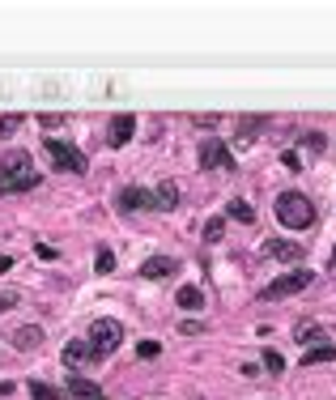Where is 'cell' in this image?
<instances>
[{"label": "cell", "mask_w": 336, "mask_h": 400, "mask_svg": "<svg viewBox=\"0 0 336 400\" xmlns=\"http://www.w3.org/2000/svg\"><path fill=\"white\" fill-rule=\"evenodd\" d=\"M47 153H51L55 170H73V175H81V170H85L81 149H77V145H69V141H47Z\"/></svg>", "instance_id": "cell-5"}, {"label": "cell", "mask_w": 336, "mask_h": 400, "mask_svg": "<svg viewBox=\"0 0 336 400\" xmlns=\"http://www.w3.org/2000/svg\"><path fill=\"white\" fill-rule=\"evenodd\" d=\"M0 396H13V383L5 379V383H0Z\"/></svg>", "instance_id": "cell-30"}, {"label": "cell", "mask_w": 336, "mask_h": 400, "mask_svg": "<svg viewBox=\"0 0 336 400\" xmlns=\"http://www.w3.org/2000/svg\"><path fill=\"white\" fill-rule=\"evenodd\" d=\"M179 205V188L175 184H158L153 192H149V209H162V213H171Z\"/></svg>", "instance_id": "cell-9"}, {"label": "cell", "mask_w": 336, "mask_h": 400, "mask_svg": "<svg viewBox=\"0 0 336 400\" xmlns=\"http://www.w3.org/2000/svg\"><path fill=\"white\" fill-rule=\"evenodd\" d=\"M30 396H34V400H64V392H55V387L43 383V379H30Z\"/></svg>", "instance_id": "cell-19"}, {"label": "cell", "mask_w": 336, "mask_h": 400, "mask_svg": "<svg viewBox=\"0 0 336 400\" xmlns=\"http://www.w3.org/2000/svg\"><path fill=\"white\" fill-rule=\"evenodd\" d=\"M13 345H18V350H38V345H43V328H38V324H22V328L13 332Z\"/></svg>", "instance_id": "cell-13"}, {"label": "cell", "mask_w": 336, "mask_h": 400, "mask_svg": "<svg viewBox=\"0 0 336 400\" xmlns=\"http://www.w3.org/2000/svg\"><path fill=\"white\" fill-rule=\"evenodd\" d=\"M264 371H268V375H281V371H286V358L276 354V350H268V354H264Z\"/></svg>", "instance_id": "cell-22"}, {"label": "cell", "mask_w": 336, "mask_h": 400, "mask_svg": "<svg viewBox=\"0 0 336 400\" xmlns=\"http://www.w3.org/2000/svg\"><path fill=\"white\" fill-rule=\"evenodd\" d=\"M332 273H336V251H332Z\"/></svg>", "instance_id": "cell-31"}, {"label": "cell", "mask_w": 336, "mask_h": 400, "mask_svg": "<svg viewBox=\"0 0 336 400\" xmlns=\"http://www.w3.org/2000/svg\"><path fill=\"white\" fill-rule=\"evenodd\" d=\"M179 332H183V336H196V332H204V324L192 315V319H183V324H179Z\"/></svg>", "instance_id": "cell-27"}, {"label": "cell", "mask_w": 336, "mask_h": 400, "mask_svg": "<svg viewBox=\"0 0 336 400\" xmlns=\"http://www.w3.org/2000/svg\"><path fill=\"white\" fill-rule=\"evenodd\" d=\"M281 158H286V166H290V170H298V166H302V158H298L294 149H290V153H281Z\"/></svg>", "instance_id": "cell-29"}, {"label": "cell", "mask_w": 336, "mask_h": 400, "mask_svg": "<svg viewBox=\"0 0 336 400\" xmlns=\"http://www.w3.org/2000/svg\"><path fill=\"white\" fill-rule=\"evenodd\" d=\"M64 396H77V400H102V387L94 379H81V375H69V387Z\"/></svg>", "instance_id": "cell-10"}, {"label": "cell", "mask_w": 336, "mask_h": 400, "mask_svg": "<svg viewBox=\"0 0 336 400\" xmlns=\"http://www.w3.org/2000/svg\"><path fill=\"white\" fill-rule=\"evenodd\" d=\"M255 124H264V120H243L239 124V141H251L255 137Z\"/></svg>", "instance_id": "cell-26"}, {"label": "cell", "mask_w": 336, "mask_h": 400, "mask_svg": "<svg viewBox=\"0 0 336 400\" xmlns=\"http://www.w3.org/2000/svg\"><path fill=\"white\" fill-rule=\"evenodd\" d=\"M311 281H315V273H307V268H294V273H286V277H276L272 285H264V303H281V298H290V294H302V290H311Z\"/></svg>", "instance_id": "cell-3"}, {"label": "cell", "mask_w": 336, "mask_h": 400, "mask_svg": "<svg viewBox=\"0 0 336 400\" xmlns=\"http://www.w3.org/2000/svg\"><path fill=\"white\" fill-rule=\"evenodd\" d=\"M175 268H179V260H171V256H153V260L141 264V277H145V281H162V277H171Z\"/></svg>", "instance_id": "cell-8"}, {"label": "cell", "mask_w": 336, "mask_h": 400, "mask_svg": "<svg viewBox=\"0 0 336 400\" xmlns=\"http://www.w3.org/2000/svg\"><path fill=\"white\" fill-rule=\"evenodd\" d=\"M221 235H226V221H221V217H209V226H204V243H217Z\"/></svg>", "instance_id": "cell-21"}, {"label": "cell", "mask_w": 336, "mask_h": 400, "mask_svg": "<svg viewBox=\"0 0 336 400\" xmlns=\"http://www.w3.org/2000/svg\"><path fill=\"white\" fill-rule=\"evenodd\" d=\"M264 256H268V260H302L307 251H302L298 243H286V239H268V243H264Z\"/></svg>", "instance_id": "cell-11"}, {"label": "cell", "mask_w": 336, "mask_h": 400, "mask_svg": "<svg viewBox=\"0 0 336 400\" xmlns=\"http://www.w3.org/2000/svg\"><path fill=\"white\" fill-rule=\"evenodd\" d=\"M323 362H336V345H311L302 354V366H323Z\"/></svg>", "instance_id": "cell-17"}, {"label": "cell", "mask_w": 336, "mask_h": 400, "mask_svg": "<svg viewBox=\"0 0 336 400\" xmlns=\"http://www.w3.org/2000/svg\"><path fill=\"white\" fill-rule=\"evenodd\" d=\"M302 145H307L311 153H319V149H323L328 141H323V132H302Z\"/></svg>", "instance_id": "cell-24"}, {"label": "cell", "mask_w": 336, "mask_h": 400, "mask_svg": "<svg viewBox=\"0 0 336 400\" xmlns=\"http://www.w3.org/2000/svg\"><path fill=\"white\" fill-rule=\"evenodd\" d=\"M38 188V166L30 162L26 149H9L0 162V192H30Z\"/></svg>", "instance_id": "cell-1"}, {"label": "cell", "mask_w": 336, "mask_h": 400, "mask_svg": "<svg viewBox=\"0 0 336 400\" xmlns=\"http://www.w3.org/2000/svg\"><path fill=\"white\" fill-rule=\"evenodd\" d=\"M200 166H204V170H230L234 158H230V149L221 145V141H204V145H200Z\"/></svg>", "instance_id": "cell-6"}, {"label": "cell", "mask_w": 336, "mask_h": 400, "mask_svg": "<svg viewBox=\"0 0 336 400\" xmlns=\"http://www.w3.org/2000/svg\"><path fill=\"white\" fill-rule=\"evenodd\" d=\"M115 205H120L124 213H136V209H149V192H141V188H124V192L115 196Z\"/></svg>", "instance_id": "cell-15"}, {"label": "cell", "mask_w": 336, "mask_h": 400, "mask_svg": "<svg viewBox=\"0 0 336 400\" xmlns=\"http://www.w3.org/2000/svg\"><path fill=\"white\" fill-rule=\"evenodd\" d=\"M323 336H328V328H319V324H298L294 328V340H298V345H307V350L311 345H328Z\"/></svg>", "instance_id": "cell-14"}, {"label": "cell", "mask_w": 336, "mask_h": 400, "mask_svg": "<svg viewBox=\"0 0 336 400\" xmlns=\"http://www.w3.org/2000/svg\"><path fill=\"white\" fill-rule=\"evenodd\" d=\"M158 354H162L158 340H141V345H136V358H158Z\"/></svg>", "instance_id": "cell-25"}, {"label": "cell", "mask_w": 336, "mask_h": 400, "mask_svg": "<svg viewBox=\"0 0 336 400\" xmlns=\"http://www.w3.org/2000/svg\"><path fill=\"white\" fill-rule=\"evenodd\" d=\"M22 128V116H13V111H9V116H0V137H13Z\"/></svg>", "instance_id": "cell-23"}, {"label": "cell", "mask_w": 336, "mask_h": 400, "mask_svg": "<svg viewBox=\"0 0 336 400\" xmlns=\"http://www.w3.org/2000/svg\"><path fill=\"white\" fill-rule=\"evenodd\" d=\"M226 213H230L234 221H243V226H251V221H255V209H251L247 200H230V205H226Z\"/></svg>", "instance_id": "cell-18"}, {"label": "cell", "mask_w": 336, "mask_h": 400, "mask_svg": "<svg viewBox=\"0 0 336 400\" xmlns=\"http://www.w3.org/2000/svg\"><path fill=\"white\" fill-rule=\"evenodd\" d=\"M94 268L106 277V273H115V251H111V247H98V260H94Z\"/></svg>", "instance_id": "cell-20"}, {"label": "cell", "mask_w": 336, "mask_h": 400, "mask_svg": "<svg viewBox=\"0 0 336 400\" xmlns=\"http://www.w3.org/2000/svg\"><path fill=\"white\" fill-rule=\"evenodd\" d=\"M276 221L290 226V230H311V226H315V205H311V196H302V192H281V196H276Z\"/></svg>", "instance_id": "cell-2"}, {"label": "cell", "mask_w": 336, "mask_h": 400, "mask_svg": "<svg viewBox=\"0 0 336 400\" xmlns=\"http://www.w3.org/2000/svg\"><path fill=\"white\" fill-rule=\"evenodd\" d=\"M132 132H136V120L132 116H115V120H111V145H115V149H124L132 141Z\"/></svg>", "instance_id": "cell-12"}, {"label": "cell", "mask_w": 336, "mask_h": 400, "mask_svg": "<svg viewBox=\"0 0 336 400\" xmlns=\"http://www.w3.org/2000/svg\"><path fill=\"white\" fill-rule=\"evenodd\" d=\"M94 354H90V345H85V340H69V345H64V354H60V362L69 366V375H77L85 362H90Z\"/></svg>", "instance_id": "cell-7"}, {"label": "cell", "mask_w": 336, "mask_h": 400, "mask_svg": "<svg viewBox=\"0 0 336 400\" xmlns=\"http://www.w3.org/2000/svg\"><path fill=\"white\" fill-rule=\"evenodd\" d=\"M175 303H179L183 311H192V315H196V311L204 307V294H200V285H183V290L175 294Z\"/></svg>", "instance_id": "cell-16"}, {"label": "cell", "mask_w": 336, "mask_h": 400, "mask_svg": "<svg viewBox=\"0 0 336 400\" xmlns=\"http://www.w3.org/2000/svg\"><path fill=\"white\" fill-rule=\"evenodd\" d=\"M13 307H18V294H13V290H5V294H0V315L13 311Z\"/></svg>", "instance_id": "cell-28"}, {"label": "cell", "mask_w": 336, "mask_h": 400, "mask_svg": "<svg viewBox=\"0 0 336 400\" xmlns=\"http://www.w3.org/2000/svg\"><path fill=\"white\" fill-rule=\"evenodd\" d=\"M120 340H124V328H120L115 319H98V324H90V354H94V362L106 358V354H115V350H120Z\"/></svg>", "instance_id": "cell-4"}]
</instances>
